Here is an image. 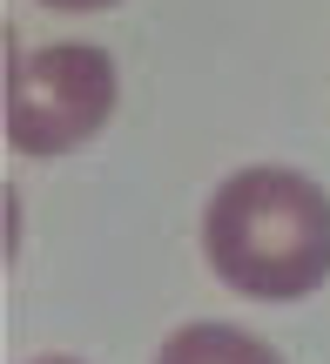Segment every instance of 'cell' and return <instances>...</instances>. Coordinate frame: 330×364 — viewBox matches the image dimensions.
I'll use <instances>...</instances> for the list:
<instances>
[{
	"instance_id": "5",
	"label": "cell",
	"mask_w": 330,
	"mask_h": 364,
	"mask_svg": "<svg viewBox=\"0 0 330 364\" xmlns=\"http://www.w3.org/2000/svg\"><path fill=\"white\" fill-rule=\"evenodd\" d=\"M34 364H75V358H34Z\"/></svg>"
},
{
	"instance_id": "2",
	"label": "cell",
	"mask_w": 330,
	"mask_h": 364,
	"mask_svg": "<svg viewBox=\"0 0 330 364\" xmlns=\"http://www.w3.org/2000/svg\"><path fill=\"white\" fill-rule=\"evenodd\" d=\"M115 54L94 41H54L13 61L7 81V142L21 156H67L94 142L115 115Z\"/></svg>"
},
{
	"instance_id": "1",
	"label": "cell",
	"mask_w": 330,
	"mask_h": 364,
	"mask_svg": "<svg viewBox=\"0 0 330 364\" xmlns=\"http://www.w3.org/2000/svg\"><path fill=\"white\" fill-rule=\"evenodd\" d=\"M209 270L236 297L290 304L330 277V196L297 169H236L202 216Z\"/></svg>"
},
{
	"instance_id": "3",
	"label": "cell",
	"mask_w": 330,
	"mask_h": 364,
	"mask_svg": "<svg viewBox=\"0 0 330 364\" xmlns=\"http://www.w3.org/2000/svg\"><path fill=\"white\" fill-rule=\"evenodd\" d=\"M155 364H283V358L270 351L263 338L236 331V324H182L162 344Z\"/></svg>"
},
{
	"instance_id": "4",
	"label": "cell",
	"mask_w": 330,
	"mask_h": 364,
	"mask_svg": "<svg viewBox=\"0 0 330 364\" xmlns=\"http://www.w3.org/2000/svg\"><path fill=\"white\" fill-rule=\"evenodd\" d=\"M40 7H61V14H94V7H115V0H40Z\"/></svg>"
}]
</instances>
